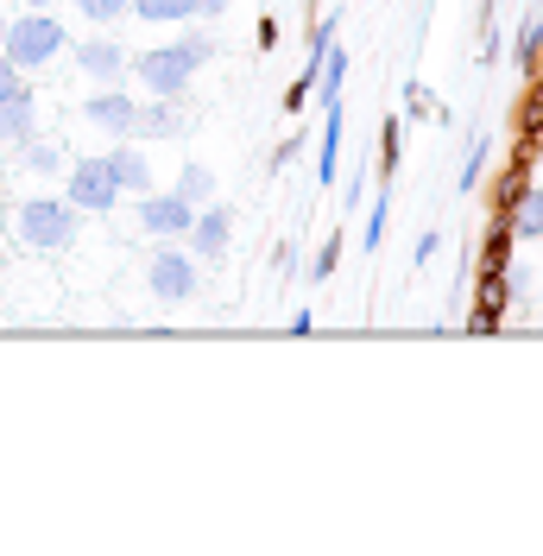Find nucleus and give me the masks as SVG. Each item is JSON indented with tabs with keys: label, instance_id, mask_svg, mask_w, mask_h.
<instances>
[{
	"label": "nucleus",
	"instance_id": "1",
	"mask_svg": "<svg viewBox=\"0 0 543 556\" xmlns=\"http://www.w3.org/2000/svg\"><path fill=\"white\" fill-rule=\"evenodd\" d=\"M13 235H20V247L58 260V253H70L76 235H83V208L70 203V197H26L20 215H13Z\"/></svg>",
	"mask_w": 543,
	"mask_h": 556
},
{
	"label": "nucleus",
	"instance_id": "2",
	"mask_svg": "<svg viewBox=\"0 0 543 556\" xmlns=\"http://www.w3.org/2000/svg\"><path fill=\"white\" fill-rule=\"evenodd\" d=\"M64 45H70V33H64L58 13H20V20H7V45H0V51L20 70H45Z\"/></svg>",
	"mask_w": 543,
	"mask_h": 556
},
{
	"label": "nucleus",
	"instance_id": "3",
	"mask_svg": "<svg viewBox=\"0 0 543 556\" xmlns=\"http://www.w3.org/2000/svg\"><path fill=\"white\" fill-rule=\"evenodd\" d=\"M127 70H134L152 96H184V89H190V76H197L203 64H197L184 45H159V51H134Z\"/></svg>",
	"mask_w": 543,
	"mask_h": 556
},
{
	"label": "nucleus",
	"instance_id": "4",
	"mask_svg": "<svg viewBox=\"0 0 543 556\" xmlns=\"http://www.w3.org/2000/svg\"><path fill=\"white\" fill-rule=\"evenodd\" d=\"M146 291H152L159 304H190V298L203 291V266H197L190 253H177V247H159V253L146 260Z\"/></svg>",
	"mask_w": 543,
	"mask_h": 556
},
{
	"label": "nucleus",
	"instance_id": "5",
	"mask_svg": "<svg viewBox=\"0 0 543 556\" xmlns=\"http://www.w3.org/2000/svg\"><path fill=\"white\" fill-rule=\"evenodd\" d=\"M64 197H70L76 208H83V215H108V208H121V184L108 177L102 152H96V159H76V165H70V172H64Z\"/></svg>",
	"mask_w": 543,
	"mask_h": 556
},
{
	"label": "nucleus",
	"instance_id": "6",
	"mask_svg": "<svg viewBox=\"0 0 543 556\" xmlns=\"http://www.w3.org/2000/svg\"><path fill=\"white\" fill-rule=\"evenodd\" d=\"M83 121L102 127L108 139H139V102L127 96V89H114V83H102V89L83 102Z\"/></svg>",
	"mask_w": 543,
	"mask_h": 556
},
{
	"label": "nucleus",
	"instance_id": "7",
	"mask_svg": "<svg viewBox=\"0 0 543 556\" xmlns=\"http://www.w3.org/2000/svg\"><path fill=\"white\" fill-rule=\"evenodd\" d=\"M190 222H197V203H184L177 190H146L139 197V228L159 235V241H184Z\"/></svg>",
	"mask_w": 543,
	"mask_h": 556
},
{
	"label": "nucleus",
	"instance_id": "8",
	"mask_svg": "<svg viewBox=\"0 0 543 556\" xmlns=\"http://www.w3.org/2000/svg\"><path fill=\"white\" fill-rule=\"evenodd\" d=\"M228 235H235V208L222 203H203L197 208V222H190V260H228Z\"/></svg>",
	"mask_w": 543,
	"mask_h": 556
},
{
	"label": "nucleus",
	"instance_id": "9",
	"mask_svg": "<svg viewBox=\"0 0 543 556\" xmlns=\"http://www.w3.org/2000/svg\"><path fill=\"white\" fill-rule=\"evenodd\" d=\"M102 165H108V177L121 184V197H146V190H152V165H146V152H139L134 139H114L102 152Z\"/></svg>",
	"mask_w": 543,
	"mask_h": 556
},
{
	"label": "nucleus",
	"instance_id": "10",
	"mask_svg": "<svg viewBox=\"0 0 543 556\" xmlns=\"http://www.w3.org/2000/svg\"><path fill=\"white\" fill-rule=\"evenodd\" d=\"M33 134H38V102H33V89L20 83V89H7V96H0V146H13V152H20Z\"/></svg>",
	"mask_w": 543,
	"mask_h": 556
},
{
	"label": "nucleus",
	"instance_id": "11",
	"mask_svg": "<svg viewBox=\"0 0 543 556\" xmlns=\"http://www.w3.org/2000/svg\"><path fill=\"white\" fill-rule=\"evenodd\" d=\"M506 273H475V316H468V329L475 336H493L500 323H506Z\"/></svg>",
	"mask_w": 543,
	"mask_h": 556
},
{
	"label": "nucleus",
	"instance_id": "12",
	"mask_svg": "<svg viewBox=\"0 0 543 556\" xmlns=\"http://www.w3.org/2000/svg\"><path fill=\"white\" fill-rule=\"evenodd\" d=\"M190 127V102L184 96H159L152 108H139V139H171Z\"/></svg>",
	"mask_w": 543,
	"mask_h": 556
},
{
	"label": "nucleus",
	"instance_id": "13",
	"mask_svg": "<svg viewBox=\"0 0 543 556\" xmlns=\"http://www.w3.org/2000/svg\"><path fill=\"white\" fill-rule=\"evenodd\" d=\"M323 139H316V177L323 184H336V172H341V134H348V108L341 102H323Z\"/></svg>",
	"mask_w": 543,
	"mask_h": 556
},
{
	"label": "nucleus",
	"instance_id": "14",
	"mask_svg": "<svg viewBox=\"0 0 543 556\" xmlns=\"http://www.w3.org/2000/svg\"><path fill=\"white\" fill-rule=\"evenodd\" d=\"M127 58H134V51H121L114 38H83V45H76V64L89 70L96 83H121V70H127Z\"/></svg>",
	"mask_w": 543,
	"mask_h": 556
},
{
	"label": "nucleus",
	"instance_id": "15",
	"mask_svg": "<svg viewBox=\"0 0 543 556\" xmlns=\"http://www.w3.org/2000/svg\"><path fill=\"white\" fill-rule=\"evenodd\" d=\"M506 266H512V215H493V222H487V241H480L475 273H506Z\"/></svg>",
	"mask_w": 543,
	"mask_h": 556
},
{
	"label": "nucleus",
	"instance_id": "16",
	"mask_svg": "<svg viewBox=\"0 0 543 556\" xmlns=\"http://www.w3.org/2000/svg\"><path fill=\"white\" fill-rule=\"evenodd\" d=\"M543 235V190L531 184L518 203H512V241H538Z\"/></svg>",
	"mask_w": 543,
	"mask_h": 556
},
{
	"label": "nucleus",
	"instance_id": "17",
	"mask_svg": "<svg viewBox=\"0 0 543 556\" xmlns=\"http://www.w3.org/2000/svg\"><path fill=\"white\" fill-rule=\"evenodd\" d=\"M20 165H26V172H38V177H58V172H70V159L64 152H58V146H51V139H26V146H20Z\"/></svg>",
	"mask_w": 543,
	"mask_h": 556
},
{
	"label": "nucleus",
	"instance_id": "18",
	"mask_svg": "<svg viewBox=\"0 0 543 556\" xmlns=\"http://www.w3.org/2000/svg\"><path fill=\"white\" fill-rule=\"evenodd\" d=\"M348 70H354V58H348L341 45H329V51H323V70H316V89H323V102H341V83H348Z\"/></svg>",
	"mask_w": 543,
	"mask_h": 556
},
{
	"label": "nucleus",
	"instance_id": "19",
	"mask_svg": "<svg viewBox=\"0 0 543 556\" xmlns=\"http://www.w3.org/2000/svg\"><path fill=\"white\" fill-rule=\"evenodd\" d=\"M127 13L152 20V26H184V20H197V7H190V0H134Z\"/></svg>",
	"mask_w": 543,
	"mask_h": 556
},
{
	"label": "nucleus",
	"instance_id": "20",
	"mask_svg": "<svg viewBox=\"0 0 543 556\" xmlns=\"http://www.w3.org/2000/svg\"><path fill=\"white\" fill-rule=\"evenodd\" d=\"M518 134L543 139V70H531V89H525V102H518Z\"/></svg>",
	"mask_w": 543,
	"mask_h": 556
},
{
	"label": "nucleus",
	"instance_id": "21",
	"mask_svg": "<svg viewBox=\"0 0 543 556\" xmlns=\"http://www.w3.org/2000/svg\"><path fill=\"white\" fill-rule=\"evenodd\" d=\"M405 165V146H399V114L392 121H379V184H392Z\"/></svg>",
	"mask_w": 543,
	"mask_h": 556
},
{
	"label": "nucleus",
	"instance_id": "22",
	"mask_svg": "<svg viewBox=\"0 0 543 556\" xmlns=\"http://www.w3.org/2000/svg\"><path fill=\"white\" fill-rule=\"evenodd\" d=\"M512 58L525 70H543V13H531L525 26H518V45H512Z\"/></svg>",
	"mask_w": 543,
	"mask_h": 556
},
{
	"label": "nucleus",
	"instance_id": "23",
	"mask_svg": "<svg viewBox=\"0 0 543 556\" xmlns=\"http://www.w3.org/2000/svg\"><path fill=\"white\" fill-rule=\"evenodd\" d=\"M177 197L184 203H215V177H209V165H184V177H177Z\"/></svg>",
	"mask_w": 543,
	"mask_h": 556
},
{
	"label": "nucleus",
	"instance_id": "24",
	"mask_svg": "<svg viewBox=\"0 0 543 556\" xmlns=\"http://www.w3.org/2000/svg\"><path fill=\"white\" fill-rule=\"evenodd\" d=\"M405 108H411V114H417V121H437V127H442V121H449V108H442L437 96L424 89V83H411V89H405Z\"/></svg>",
	"mask_w": 543,
	"mask_h": 556
},
{
	"label": "nucleus",
	"instance_id": "25",
	"mask_svg": "<svg viewBox=\"0 0 543 556\" xmlns=\"http://www.w3.org/2000/svg\"><path fill=\"white\" fill-rule=\"evenodd\" d=\"M336 266H341V228L329 235V241L316 247V260H310V278L323 285V278H336Z\"/></svg>",
	"mask_w": 543,
	"mask_h": 556
},
{
	"label": "nucleus",
	"instance_id": "26",
	"mask_svg": "<svg viewBox=\"0 0 543 556\" xmlns=\"http://www.w3.org/2000/svg\"><path fill=\"white\" fill-rule=\"evenodd\" d=\"M127 7H134V0H76V13H83V20H96V26H114Z\"/></svg>",
	"mask_w": 543,
	"mask_h": 556
},
{
	"label": "nucleus",
	"instance_id": "27",
	"mask_svg": "<svg viewBox=\"0 0 543 556\" xmlns=\"http://www.w3.org/2000/svg\"><path fill=\"white\" fill-rule=\"evenodd\" d=\"M487 159H493V139H475V159L462 165V190H480V172H487Z\"/></svg>",
	"mask_w": 543,
	"mask_h": 556
},
{
	"label": "nucleus",
	"instance_id": "28",
	"mask_svg": "<svg viewBox=\"0 0 543 556\" xmlns=\"http://www.w3.org/2000/svg\"><path fill=\"white\" fill-rule=\"evenodd\" d=\"M379 235H386V197H379V203L367 208V235H361V247L374 253V247H379Z\"/></svg>",
	"mask_w": 543,
	"mask_h": 556
},
{
	"label": "nucleus",
	"instance_id": "29",
	"mask_svg": "<svg viewBox=\"0 0 543 556\" xmlns=\"http://www.w3.org/2000/svg\"><path fill=\"white\" fill-rule=\"evenodd\" d=\"M310 89H316V83H310L304 70H298V83H291V89H285V114H304V102H310Z\"/></svg>",
	"mask_w": 543,
	"mask_h": 556
},
{
	"label": "nucleus",
	"instance_id": "30",
	"mask_svg": "<svg viewBox=\"0 0 543 556\" xmlns=\"http://www.w3.org/2000/svg\"><path fill=\"white\" fill-rule=\"evenodd\" d=\"M177 45H184V51H190L197 64H209V58H215V38H209V33H184Z\"/></svg>",
	"mask_w": 543,
	"mask_h": 556
},
{
	"label": "nucleus",
	"instance_id": "31",
	"mask_svg": "<svg viewBox=\"0 0 543 556\" xmlns=\"http://www.w3.org/2000/svg\"><path fill=\"white\" fill-rule=\"evenodd\" d=\"M298 152H304V134H291V139H285V146H278V152H272V172H285V165H291Z\"/></svg>",
	"mask_w": 543,
	"mask_h": 556
},
{
	"label": "nucleus",
	"instance_id": "32",
	"mask_svg": "<svg viewBox=\"0 0 543 556\" xmlns=\"http://www.w3.org/2000/svg\"><path fill=\"white\" fill-rule=\"evenodd\" d=\"M20 83H26V70H20L13 58H7V51H0V96H7V89H20Z\"/></svg>",
	"mask_w": 543,
	"mask_h": 556
},
{
	"label": "nucleus",
	"instance_id": "33",
	"mask_svg": "<svg viewBox=\"0 0 543 556\" xmlns=\"http://www.w3.org/2000/svg\"><path fill=\"white\" fill-rule=\"evenodd\" d=\"M437 247H442V235H437V228H430V235L417 241V260H411V266H424V260H437Z\"/></svg>",
	"mask_w": 543,
	"mask_h": 556
},
{
	"label": "nucleus",
	"instance_id": "34",
	"mask_svg": "<svg viewBox=\"0 0 543 556\" xmlns=\"http://www.w3.org/2000/svg\"><path fill=\"white\" fill-rule=\"evenodd\" d=\"M190 7H197V13H209V20H215V13H222L228 0H190Z\"/></svg>",
	"mask_w": 543,
	"mask_h": 556
},
{
	"label": "nucleus",
	"instance_id": "35",
	"mask_svg": "<svg viewBox=\"0 0 543 556\" xmlns=\"http://www.w3.org/2000/svg\"><path fill=\"white\" fill-rule=\"evenodd\" d=\"M20 7H26V13H45V7H51V0H20Z\"/></svg>",
	"mask_w": 543,
	"mask_h": 556
},
{
	"label": "nucleus",
	"instance_id": "36",
	"mask_svg": "<svg viewBox=\"0 0 543 556\" xmlns=\"http://www.w3.org/2000/svg\"><path fill=\"white\" fill-rule=\"evenodd\" d=\"M0 45H7V20H0Z\"/></svg>",
	"mask_w": 543,
	"mask_h": 556
},
{
	"label": "nucleus",
	"instance_id": "37",
	"mask_svg": "<svg viewBox=\"0 0 543 556\" xmlns=\"http://www.w3.org/2000/svg\"><path fill=\"white\" fill-rule=\"evenodd\" d=\"M538 7H543V0H538Z\"/></svg>",
	"mask_w": 543,
	"mask_h": 556
}]
</instances>
